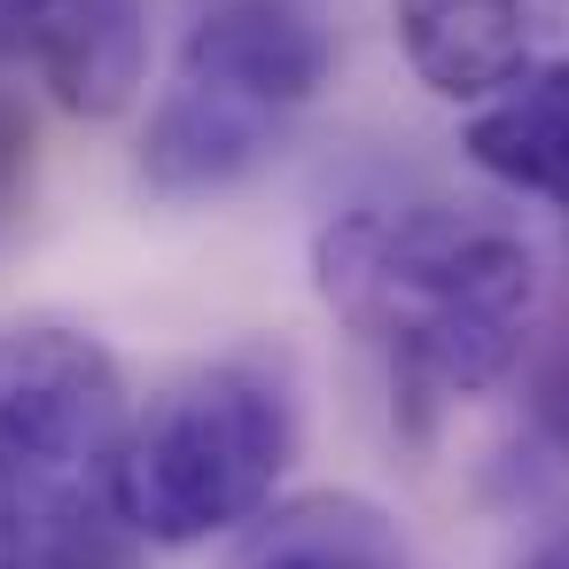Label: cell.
Here are the masks:
<instances>
[{
	"mask_svg": "<svg viewBox=\"0 0 569 569\" xmlns=\"http://www.w3.org/2000/svg\"><path fill=\"white\" fill-rule=\"evenodd\" d=\"M320 305L382 351L406 398H476L530 351L546 273L538 250L452 203H359L312 242Z\"/></svg>",
	"mask_w": 569,
	"mask_h": 569,
	"instance_id": "6da1fadb",
	"label": "cell"
},
{
	"mask_svg": "<svg viewBox=\"0 0 569 569\" xmlns=\"http://www.w3.org/2000/svg\"><path fill=\"white\" fill-rule=\"evenodd\" d=\"M328 24L305 0H211L188 24L172 79L141 133V188L203 203L281 157L297 118L328 87Z\"/></svg>",
	"mask_w": 569,
	"mask_h": 569,
	"instance_id": "7a4b0ae2",
	"label": "cell"
},
{
	"mask_svg": "<svg viewBox=\"0 0 569 569\" xmlns=\"http://www.w3.org/2000/svg\"><path fill=\"white\" fill-rule=\"evenodd\" d=\"M297 460V382L266 351L180 375L141 421H126L102 499L149 546H203L258 522Z\"/></svg>",
	"mask_w": 569,
	"mask_h": 569,
	"instance_id": "3957f363",
	"label": "cell"
},
{
	"mask_svg": "<svg viewBox=\"0 0 569 569\" xmlns=\"http://www.w3.org/2000/svg\"><path fill=\"white\" fill-rule=\"evenodd\" d=\"M126 421V367L102 336L56 320L0 328V491L102 499Z\"/></svg>",
	"mask_w": 569,
	"mask_h": 569,
	"instance_id": "277c9868",
	"label": "cell"
},
{
	"mask_svg": "<svg viewBox=\"0 0 569 569\" xmlns=\"http://www.w3.org/2000/svg\"><path fill=\"white\" fill-rule=\"evenodd\" d=\"M0 63H24L71 118H118L149 79L141 0H0Z\"/></svg>",
	"mask_w": 569,
	"mask_h": 569,
	"instance_id": "5b68a950",
	"label": "cell"
},
{
	"mask_svg": "<svg viewBox=\"0 0 569 569\" xmlns=\"http://www.w3.org/2000/svg\"><path fill=\"white\" fill-rule=\"evenodd\" d=\"M398 48L437 102H483L553 56L569 0H390Z\"/></svg>",
	"mask_w": 569,
	"mask_h": 569,
	"instance_id": "8992f818",
	"label": "cell"
},
{
	"mask_svg": "<svg viewBox=\"0 0 569 569\" xmlns=\"http://www.w3.org/2000/svg\"><path fill=\"white\" fill-rule=\"evenodd\" d=\"M460 149L507 196L553 203L569 219V56H546L522 79H507L499 94H483Z\"/></svg>",
	"mask_w": 569,
	"mask_h": 569,
	"instance_id": "52a82bcc",
	"label": "cell"
},
{
	"mask_svg": "<svg viewBox=\"0 0 569 569\" xmlns=\"http://www.w3.org/2000/svg\"><path fill=\"white\" fill-rule=\"evenodd\" d=\"M234 569H413V561L382 507L351 491H312V499L273 507Z\"/></svg>",
	"mask_w": 569,
	"mask_h": 569,
	"instance_id": "ba28073f",
	"label": "cell"
},
{
	"mask_svg": "<svg viewBox=\"0 0 569 569\" xmlns=\"http://www.w3.org/2000/svg\"><path fill=\"white\" fill-rule=\"evenodd\" d=\"M102 499L0 491V569H133Z\"/></svg>",
	"mask_w": 569,
	"mask_h": 569,
	"instance_id": "9c48e42d",
	"label": "cell"
},
{
	"mask_svg": "<svg viewBox=\"0 0 569 569\" xmlns=\"http://www.w3.org/2000/svg\"><path fill=\"white\" fill-rule=\"evenodd\" d=\"M530 421H538V437H546L553 452H569V312H561V328H553L546 351H538V375H530Z\"/></svg>",
	"mask_w": 569,
	"mask_h": 569,
	"instance_id": "30bf717a",
	"label": "cell"
},
{
	"mask_svg": "<svg viewBox=\"0 0 569 569\" xmlns=\"http://www.w3.org/2000/svg\"><path fill=\"white\" fill-rule=\"evenodd\" d=\"M17 149H24V133H17L9 110H0V188H9V172H17Z\"/></svg>",
	"mask_w": 569,
	"mask_h": 569,
	"instance_id": "8fae6325",
	"label": "cell"
},
{
	"mask_svg": "<svg viewBox=\"0 0 569 569\" xmlns=\"http://www.w3.org/2000/svg\"><path fill=\"white\" fill-rule=\"evenodd\" d=\"M522 569H569V530H553V538H546V546H538Z\"/></svg>",
	"mask_w": 569,
	"mask_h": 569,
	"instance_id": "7c38bea8",
	"label": "cell"
}]
</instances>
